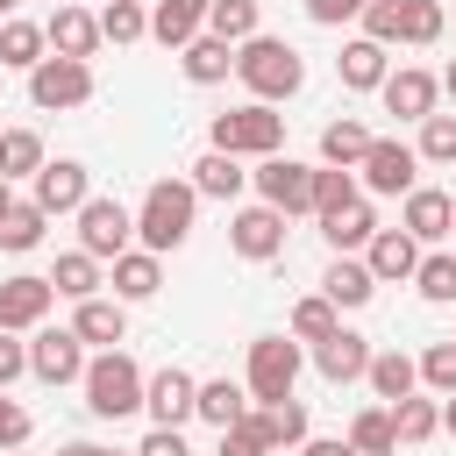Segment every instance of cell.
Instances as JSON below:
<instances>
[{"label":"cell","instance_id":"obj_1","mask_svg":"<svg viewBox=\"0 0 456 456\" xmlns=\"http://www.w3.org/2000/svg\"><path fill=\"white\" fill-rule=\"evenodd\" d=\"M235 78L271 107V100H292V93L306 86V64H299L292 43H278V36H249V43H235Z\"/></svg>","mask_w":456,"mask_h":456},{"label":"cell","instance_id":"obj_2","mask_svg":"<svg viewBox=\"0 0 456 456\" xmlns=\"http://www.w3.org/2000/svg\"><path fill=\"white\" fill-rule=\"evenodd\" d=\"M192 207H200V192H192L185 178H157V185L142 192V214H135V235H142V249H150V256L178 249V242L192 235Z\"/></svg>","mask_w":456,"mask_h":456},{"label":"cell","instance_id":"obj_3","mask_svg":"<svg viewBox=\"0 0 456 456\" xmlns=\"http://www.w3.org/2000/svg\"><path fill=\"white\" fill-rule=\"evenodd\" d=\"M86 406L100 413V420H121V413H135L142 406V370H135V356L128 349H100L93 363H86Z\"/></svg>","mask_w":456,"mask_h":456},{"label":"cell","instance_id":"obj_4","mask_svg":"<svg viewBox=\"0 0 456 456\" xmlns=\"http://www.w3.org/2000/svg\"><path fill=\"white\" fill-rule=\"evenodd\" d=\"M214 150L221 157H278L285 150V114H271L264 100L228 107V114H214Z\"/></svg>","mask_w":456,"mask_h":456},{"label":"cell","instance_id":"obj_5","mask_svg":"<svg viewBox=\"0 0 456 456\" xmlns=\"http://www.w3.org/2000/svg\"><path fill=\"white\" fill-rule=\"evenodd\" d=\"M292 385H299V342L256 335V342H249V399H256V406H285Z\"/></svg>","mask_w":456,"mask_h":456},{"label":"cell","instance_id":"obj_6","mask_svg":"<svg viewBox=\"0 0 456 456\" xmlns=\"http://www.w3.org/2000/svg\"><path fill=\"white\" fill-rule=\"evenodd\" d=\"M28 100H36L43 114H57V107H86V100H93V64L43 57V64L28 71Z\"/></svg>","mask_w":456,"mask_h":456},{"label":"cell","instance_id":"obj_7","mask_svg":"<svg viewBox=\"0 0 456 456\" xmlns=\"http://www.w3.org/2000/svg\"><path fill=\"white\" fill-rule=\"evenodd\" d=\"M128 235H135V221H128L121 200H86V207H78V249H86L93 264H100V256L114 264V256L128 249Z\"/></svg>","mask_w":456,"mask_h":456},{"label":"cell","instance_id":"obj_8","mask_svg":"<svg viewBox=\"0 0 456 456\" xmlns=\"http://www.w3.org/2000/svg\"><path fill=\"white\" fill-rule=\"evenodd\" d=\"M249 178H256L264 207H278V214H314V171H306V164H292V157H264Z\"/></svg>","mask_w":456,"mask_h":456},{"label":"cell","instance_id":"obj_9","mask_svg":"<svg viewBox=\"0 0 456 456\" xmlns=\"http://www.w3.org/2000/svg\"><path fill=\"white\" fill-rule=\"evenodd\" d=\"M28 370H36L43 385H71V378H86V342H78L71 328H36Z\"/></svg>","mask_w":456,"mask_h":456},{"label":"cell","instance_id":"obj_10","mask_svg":"<svg viewBox=\"0 0 456 456\" xmlns=\"http://www.w3.org/2000/svg\"><path fill=\"white\" fill-rule=\"evenodd\" d=\"M228 242H235V256L271 264V256L285 249V214H278V207H242V214L228 221Z\"/></svg>","mask_w":456,"mask_h":456},{"label":"cell","instance_id":"obj_11","mask_svg":"<svg viewBox=\"0 0 456 456\" xmlns=\"http://www.w3.org/2000/svg\"><path fill=\"white\" fill-rule=\"evenodd\" d=\"M363 185L370 192H413V171H420V157L406 150V142H392V135H378L370 150H363Z\"/></svg>","mask_w":456,"mask_h":456},{"label":"cell","instance_id":"obj_12","mask_svg":"<svg viewBox=\"0 0 456 456\" xmlns=\"http://www.w3.org/2000/svg\"><path fill=\"white\" fill-rule=\"evenodd\" d=\"M86 200H93V178H86V164L57 157V164H43V171H36V207H43V214H78Z\"/></svg>","mask_w":456,"mask_h":456},{"label":"cell","instance_id":"obj_13","mask_svg":"<svg viewBox=\"0 0 456 456\" xmlns=\"http://www.w3.org/2000/svg\"><path fill=\"white\" fill-rule=\"evenodd\" d=\"M363 271H370L378 285H392V278H413V271H420V242H413L406 228H378V235L363 242Z\"/></svg>","mask_w":456,"mask_h":456},{"label":"cell","instance_id":"obj_14","mask_svg":"<svg viewBox=\"0 0 456 456\" xmlns=\"http://www.w3.org/2000/svg\"><path fill=\"white\" fill-rule=\"evenodd\" d=\"M192 399H200V385L171 363V370H157V378H142V406H150V420L157 428H178V420H192Z\"/></svg>","mask_w":456,"mask_h":456},{"label":"cell","instance_id":"obj_15","mask_svg":"<svg viewBox=\"0 0 456 456\" xmlns=\"http://www.w3.org/2000/svg\"><path fill=\"white\" fill-rule=\"evenodd\" d=\"M50 299H57L50 278H0V328H7V335H14V328H43Z\"/></svg>","mask_w":456,"mask_h":456},{"label":"cell","instance_id":"obj_16","mask_svg":"<svg viewBox=\"0 0 456 456\" xmlns=\"http://www.w3.org/2000/svg\"><path fill=\"white\" fill-rule=\"evenodd\" d=\"M413 242H442L449 228H456V200L449 192H435V185H413L406 192V221H399Z\"/></svg>","mask_w":456,"mask_h":456},{"label":"cell","instance_id":"obj_17","mask_svg":"<svg viewBox=\"0 0 456 456\" xmlns=\"http://www.w3.org/2000/svg\"><path fill=\"white\" fill-rule=\"evenodd\" d=\"M314 363H321V378H328V385H349V378H363V370H370V342H363L356 328H335L328 342H314Z\"/></svg>","mask_w":456,"mask_h":456},{"label":"cell","instance_id":"obj_18","mask_svg":"<svg viewBox=\"0 0 456 456\" xmlns=\"http://www.w3.org/2000/svg\"><path fill=\"white\" fill-rule=\"evenodd\" d=\"M43 43H50L57 57H71V64H86V57L100 50V14H78V7H57V14H50V28H43Z\"/></svg>","mask_w":456,"mask_h":456},{"label":"cell","instance_id":"obj_19","mask_svg":"<svg viewBox=\"0 0 456 456\" xmlns=\"http://www.w3.org/2000/svg\"><path fill=\"white\" fill-rule=\"evenodd\" d=\"M378 93H385V107H392L399 121H428L442 86H435L428 71H413V64H406V71H385V86H378Z\"/></svg>","mask_w":456,"mask_h":456},{"label":"cell","instance_id":"obj_20","mask_svg":"<svg viewBox=\"0 0 456 456\" xmlns=\"http://www.w3.org/2000/svg\"><path fill=\"white\" fill-rule=\"evenodd\" d=\"M200 28H207V0H157V14H150V36L164 50H185Z\"/></svg>","mask_w":456,"mask_h":456},{"label":"cell","instance_id":"obj_21","mask_svg":"<svg viewBox=\"0 0 456 456\" xmlns=\"http://www.w3.org/2000/svg\"><path fill=\"white\" fill-rule=\"evenodd\" d=\"M335 71H342V86H349V93H378V86H385V43H370V36L342 43Z\"/></svg>","mask_w":456,"mask_h":456},{"label":"cell","instance_id":"obj_22","mask_svg":"<svg viewBox=\"0 0 456 456\" xmlns=\"http://www.w3.org/2000/svg\"><path fill=\"white\" fill-rule=\"evenodd\" d=\"M370 292H378V278L363 271V256H335L328 278H321V299H328V306H363Z\"/></svg>","mask_w":456,"mask_h":456},{"label":"cell","instance_id":"obj_23","mask_svg":"<svg viewBox=\"0 0 456 456\" xmlns=\"http://www.w3.org/2000/svg\"><path fill=\"white\" fill-rule=\"evenodd\" d=\"M71 335H78V342H100V349H114V342L128 335V314H121V299H78V321H71Z\"/></svg>","mask_w":456,"mask_h":456},{"label":"cell","instance_id":"obj_24","mask_svg":"<svg viewBox=\"0 0 456 456\" xmlns=\"http://www.w3.org/2000/svg\"><path fill=\"white\" fill-rule=\"evenodd\" d=\"M228 71H235V50H228L221 36H192V43H185V78H192V86H221Z\"/></svg>","mask_w":456,"mask_h":456},{"label":"cell","instance_id":"obj_25","mask_svg":"<svg viewBox=\"0 0 456 456\" xmlns=\"http://www.w3.org/2000/svg\"><path fill=\"white\" fill-rule=\"evenodd\" d=\"M370 142H378V135H370L363 121H328V128H321V157H328L335 171H356Z\"/></svg>","mask_w":456,"mask_h":456},{"label":"cell","instance_id":"obj_26","mask_svg":"<svg viewBox=\"0 0 456 456\" xmlns=\"http://www.w3.org/2000/svg\"><path fill=\"white\" fill-rule=\"evenodd\" d=\"M321 235H328L335 249H363V242L378 235V214H370L363 200H349V207H335V214H321Z\"/></svg>","mask_w":456,"mask_h":456},{"label":"cell","instance_id":"obj_27","mask_svg":"<svg viewBox=\"0 0 456 456\" xmlns=\"http://www.w3.org/2000/svg\"><path fill=\"white\" fill-rule=\"evenodd\" d=\"M157 285H164V264H157L150 249H121V256H114V292H121V299H150Z\"/></svg>","mask_w":456,"mask_h":456},{"label":"cell","instance_id":"obj_28","mask_svg":"<svg viewBox=\"0 0 456 456\" xmlns=\"http://www.w3.org/2000/svg\"><path fill=\"white\" fill-rule=\"evenodd\" d=\"M370 392L392 406V399H413V385H420V370H413V356H399V349H385V356H370Z\"/></svg>","mask_w":456,"mask_h":456},{"label":"cell","instance_id":"obj_29","mask_svg":"<svg viewBox=\"0 0 456 456\" xmlns=\"http://www.w3.org/2000/svg\"><path fill=\"white\" fill-rule=\"evenodd\" d=\"M50 157H43V135L36 128H7L0 135V178H36Z\"/></svg>","mask_w":456,"mask_h":456},{"label":"cell","instance_id":"obj_30","mask_svg":"<svg viewBox=\"0 0 456 456\" xmlns=\"http://www.w3.org/2000/svg\"><path fill=\"white\" fill-rule=\"evenodd\" d=\"M242 178H249V171H242L235 157H221V150H207V157L192 164V192H207V200H235Z\"/></svg>","mask_w":456,"mask_h":456},{"label":"cell","instance_id":"obj_31","mask_svg":"<svg viewBox=\"0 0 456 456\" xmlns=\"http://www.w3.org/2000/svg\"><path fill=\"white\" fill-rule=\"evenodd\" d=\"M192 413H200V420H214V428H235V420L249 413V392H242V385H228V378H214V385H200Z\"/></svg>","mask_w":456,"mask_h":456},{"label":"cell","instance_id":"obj_32","mask_svg":"<svg viewBox=\"0 0 456 456\" xmlns=\"http://www.w3.org/2000/svg\"><path fill=\"white\" fill-rule=\"evenodd\" d=\"M207 36H221L228 50L256 36V0H207Z\"/></svg>","mask_w":456,"mask_h":456},{"label":"cell","instance_id":"obj_33","mask_svg":"<svg viewBox=\"0 0 456 456\" xmlns=\"http://www.w3.org/2000/svg\"><path fill=\"white\" fill-rule=\"evenodd\" d=\"M385 413H392V442H428L442 428V406L435 399H392Z\"/></svg>","mask_w":456,"mask_h":456},{"label":"cell","instance_id":"obj_34","mask_svg":"<svg viewBox=\"0 0 456 456\" xmlns=\"http://www.w3.org/2000/svg\"><path fill=\"white\" fill-rule=\"evenodd\" d=\"M0 64L7 71H36L43 64V28L36 21H0Z\"/></svg>","mask_w":456,"mask_h":456},{"label":"cell","instance_id":"obj_35","mask_svg":"<svg viewBox=\"0 0 456 456\" xmlns=\"http://www.w3.org/2000/svg\"><path fill=\"white\" fill-rule=\"evenodd\" d=\"M256 420H264V442H271V449H299V442H306V406H299V399L256 406Z\"/></svg>","mask_w":456,"mask_h":456},{"label":"cell","instance_id":"obj_36","mask_svg":"<svg viewBox=\"0 0 456 456\" xmlns=\"http://www.w3.org/2000/svg\"><path fill=\"white\" fill-rule=\"evenodd\" d=\"M349 449H356V456H392V449H399V442H392V413H385V406H363V413L349 420Z\"/></svg>","mask_w":456,"mask_h":456},{"label":"cell","instance_id":"obj_37","mask_svg":"<svg viewBox=\"0 0 456 456\" xmlns=\"http://www.w3.org/2000/svg\"><path fill=\"white\" fill-rule=\"evenodd\" d=\"M150 36V14L135 0H107L100 7V43H142Z\"/></svg>","mask_w":456,"mask_h":456},{"label":"cell","instance_id":"obj_38","mask_svg":"<svg viewBox=\"0 0 456 456\" xmlns=\"http://www.w3.org/2000/svg\"><path fill=\"white\" fill-rule=\"evenodd\" d=\"M50 285H57L64 299H93V292H100V264H93L86 249H71V256H57V271H50Z\"/></svg>","mask_w":456,"mask_h":456},{"label":"cell","instance_id":"obj_39","mask_svg":"<svg viewBox=\"0 0 456 456\" xmlns=\"http://www.w3.org/2000/svg\"><path fill=\"white\" fill-rule=\"evenodd\" d=\"M43 221H50V214H43L36 200H14L7 221H0V249H36V242H43Z\"/></svg>","mask_w":456,"mask_h":456},{"label":"cell","instance_id":"obj_40","mask_svg":"<svg viewBox=\"0 0 456 456\" xmlns=\"http://www.w3.org/2000/svg\"><path fill=\"white\" fill-rule=\"evenodd\" d=\"M442 36V7L435 0H399V43H435Z\"/></svg>","mask_w":456,"mask_h":456},{"label":"cell","instance_id":"obj_41","mask_svg":"<svg viewBox=\"0 0 456 456\" xmlns=\"http://www.w3.org/2000/svg\"><path fill=\"white\" fill-rule=\"evenodd\" d=\"M335 328H342V321H335V306H328V299H321V292H314V299H299V306H292V335H299V342H328V335H335Z\"/></svg>","mask_w":456,"mask_h":456},{"label":"cell","instance_id":"obj_42","mask_svg":"<svg viewBox=\"0 0 456 456\" xmlns=\"http://www.w3.org/2000/svg\"><path fill=\"white\" fill-rule=\"evenodd\" d=\"M413 285H420V299H435V306H449V299H456V256H420V271H413Z\"/></svg>","mask_w":456,"mask_h":456},{"label":"cell","instance_id":"obj_43","mask_svg":"<svg viewBox=\"0 0 456 456\" xmlns=\"http://www.w3.org/2000/svg\"><path fill=\"white\" fill-rule=\"evenodd\" d=\"M413 157H428V164H456V114H428Z\"/></svg>","mask_w":456,"mask_h":456},{"label":"cell","instance_id":"obj_44","mask_svg":"<svg viewBox=\"0 0 456 456\" xmlns=\"http://www.w3.org/2000/svg\"><path fill=\"white\" fill-rule=\"evenodd\" d=\"M221 456H271V442H264V420H256V406L235 420V428H221Z\"/></svg>","mask_w":456,"mask_h":456},{"label":"cell","instance_id":"obj_45","mask_svg":"<svg viewBox=\"0 0 456 456\" xmlns=\"http://www.w3.org/2000/svg\"><path fill=\"white\" fill-rule=\"evenodd\" d=\"M349 200H356V178H349V171H335V164L314 171V214H335V207H349Z\"/></svg>","mask_w":456,"mask_h":456},{"label":"cell","instance_id":"obj_46","mask_svg":"<svg viewBox=\"0 0 456 456\" xmlns=\"http://www.w3.org/2000/svg\"><path fill=\"white\" fill-rule=\"evenodd\" d=\"M413 370H420V378H428V385H435V392L449 399V392H456V342H435V349H428V356H420Z\"/></svg>","mask_w":456,"mask_h":456},{"label":"cell","instance_id":"obj_47","mask_svg":"<svg viewBox=\"0 0 456 456\" xmlns=\"http://www.w3.org/2000/svg\"><path fill=\"white\" fill-rule=\"evenodd\" d=\"M363 36L370 43H399V0H370L363 7Z\"/></svg>","mask_w":456,"mask_h":456},{"label":"cell","instance_id":"obj_48","mask_svg":"<svg viewBox=\"0 0 456 456\" xmlns=\"http://www.w3.org/2000/svg\"><path fill=\"white\" fill-rule=\"evenodd\" d=\"M21 370H28V342H14V335L0 328V392H7V385H14Z\"/></svg>","mask_w":456,"mask_h":456},{"label":"cell","instance_id":"obj_49","mask_svg":"<svg viewBox=\"0 0 456 456\" xmlns=\"http://www.w3.org/2000/svg\"><path fill=\"white\" fill-rule=\"evenodd\" d=\"M21 442H28V413L0 392V449H21Z\"/></svg>","mask_w":456,"mask_h":456},{"label":"cell","instance_id":"obj_50","mask_svg":"<svg viewBox=\"0 0 456 456\" xmlns=\"http://www.w3.org/2000/svg\"><path fill=\"white\" fill-rule=\"evenodd\" d=\"M135 456H192V449H185V435H178V428H150Z\"/></svg>","mask_w":456,"mask_h":456},{"label":"cell","instance_id":"obj_51","mask_svg":"<svg viewBox=\"0 0 456 456\" xmlns=\"http://www.w3.org/2000/svg\"><path fill=\"white\" fill-rule=\"evenodd\" d=\"M370 0H306V14L321 21V28H335V21H349V14H363Z\"/></svg>","mask_w":456,"mask_h":456},{"label":"cell","instance_id":"obj_52","mask_svg":"<svg viewBox=\"0 0 456 456\" xmlns=\"http://www.w3.org/2000/svg\"><path fill=\"white\" fill-rule=\"evenodd\" d=\"M299 456H356V449H349V442H314V435H306V442H299Z\"/></svg>","mask_w":456,"mask_h":456},{"label":"cell","instance_id":"obj_53","mask_svg":"<svg viewBox=\"0 0 456 456\" xmlns=\"http://www.w3.org/2000/svg\"><path fill=\"white\" fill-rule=\"evenodd\" d=\"M57 456H107V449H100V442H64Z\"/></svg>","mask_w":456,"mask_h":456},{"label":"cell","instance_id":"obj_54","mask_svg":"<svg viewBox=\"0 0 456 456\" xmlns=\"http://www.w3.org/2000/svg\"><path fill=\"white\" fill-rule=\"evenodd\" d=\"M435 86H442V93H449V100H456V57H449V71H442V78H435Z\"/></svg>","mask_w":456,"mask_h":456},{"label":"cell","instance_id":"obj_55","mask_svg":"<svg viewBox=\"0 0 456 456\" xmlns=\"http://www.w3.org/2000/svg\"><path fill=\"white\" fill-rule=\"evenodd\" d=\"M442 428H449V435H456V392H449V406H442Z\"/></svg>","mask_w":456,"mask_h":456},{"label":"cell","instance_id":"obj_56","mask_svg":"<svg viewBox=\"0 0 456 456\" xmlns=\"http://www.w3.org/2000/svg\"><path fill=\"white\" fill-rule=\"evenodd\" d=\"M7 207H14V192H7V178H0V221H7Z\"/></svg>","mask_w":456,"mask_h":456},{"label":"cell","instance_id":"obj_57","mask_svg":"<svg viewBox=\"0 0 456 456\" xmlns=\"http://www.w3.org/2000/svg\"><path fill=\"white\" fill-rule=\"evenodd\" d=\"M7 7H14V0H0V14H7Z\"/></svg>","mask_w":456,"mask_h":456},{"label":"cell","instance_id":"obj_58","mask_svg":"<svg viewBox=\"0 0 456 456\" xmlns=\"http://www.w3.org/2000/svg\"><path fill=\"white\" fill-rule=\"evenodd\" d=\"M107 456H121V449H107Z\"/></svg>","mask_w":456,"mask_h":456},{"label":"cell","instance_id":"obj_59","mask_svg":"<svg viewBox=\"0 0 456 456\" xmlns=\"http://www.w3.org/2000/svg\"><path fill=\"white\" fill-rule=\"evenodd\" d=\"M449 342H456V335H449Z\"/></svg>","mask_w":456,"mask_h":456},{"label":"cell","instance_id":"obj_60","mask_svg":"<svg viewBox=\"0 0 456 456\" xmlns=\"http://www.w3.org/2000/svg\"><path fill=\"white\" fill-rule=\"evenodd\" d=\"M7 456H14V449H7Z\"/></svg>","mask_w":456,"mask_h":456}]
</instances>
